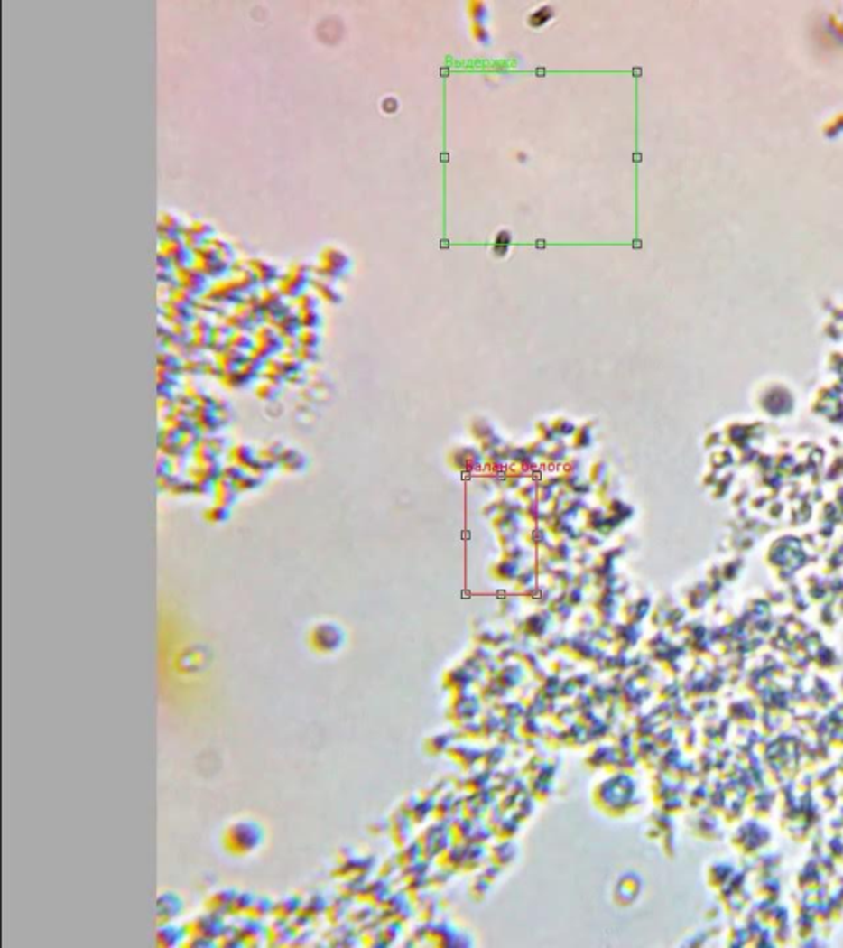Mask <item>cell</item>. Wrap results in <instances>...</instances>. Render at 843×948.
<instances>
[{"mask_svg": "<svg viewBox=\"0 0 843 948\" xmlns=\"http://www.w3.org/2000/svg\"><path fill=\"white\" fill-rule=\"evenodd\" d=\"M263 843L261 827L249 820H237L226 832V845L236 855H249Z\"/></svg>", "mask_w": 843, "mask_h": 948, "instance_id": "1", "label": "cell"}]
</instances>
